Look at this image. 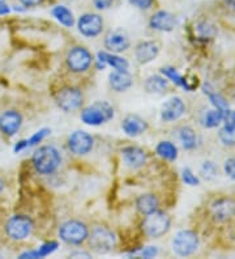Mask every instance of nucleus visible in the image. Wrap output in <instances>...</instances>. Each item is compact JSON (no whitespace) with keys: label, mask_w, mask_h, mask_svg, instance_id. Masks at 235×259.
Instances as JSON below:
<instances>
[{"label":"nucleus","mask_w":235,"mask_h":259,"mask_svg":"<svg viewBox=\"0 0 235 259\" xmlns=\"http://www.w3.org/2000/svg\"><path fill=\"white\" fill-rule=\"evenodd\" d=\"M53 16L62 24V25L71 28L75 24V19H73V13L64 6H57L51 11Z\"/></svg>","instance_id":"nucleus-28"},{"label":"nucleus","mask_w":235,"mask_h":259,"mask_svg":"<svg viewBox=\"0 0 235 259\" xmlns=\"http://www.w3.org/2000/svg\"><path fill=\"white\" fill-rule=\"evenodd\" d=\"M170 227H171V220L169 215L158 209L145 215L144 222H143V231L151 238L162 237L163 234L169 232Z\"/></svg>","instance_id":"nucleus-3"},{"label":"nucleus","mask_w":235,"mask_h":259,"mask_svg":"<svg viewBox=\"0 0 235 259\" xmlns=\"http://www.w3.org/2000/svg\"><path fill=\"white\" fill-rule=\"evenodd\" d=\"M218 138L223 146L234 147L235 146V124L232 126H223L219 130Z\"/></svg>","instance_id":"nucleus-31"},{"label":"nucleus","mask_w":235,"mask_h":259,"mask_svg":"<svg viewBox=\"0 0 235 259\" xmlns=\"http://www.w3.org/2000/svg\"><path fill=\"white\" fill-rule=\"evenodd\" d=\"M93 144L94 140L91 135L82 130H77L68 138V149L77 156L88 155L93 149Z\"/></svg>","instance_id":"nucleus-10"},{"label":"nucleus","mask_w":235,"mask_h":259,"mask_svg":"<svg viewBox=\"0 0 235 259\" xmlns=\"http://www.w3.org/2000/svg\"><path fill=\"white\" fill-rule=\"evenodd\" d=\"M182 180L185 185L188 186H199L200 185V180L190 167H184L182 170Z\"/></svg>","instance_id":"nucleus-33"},{"label":"nucleus","mask_w":235,"mask_h":259,"mask_svg":"<svg viewBox=\"0 0 235 259\" xmlns=\"http://www.w3.org/2000/svg\"><path fill=\"white\" fill-rule=\"evenodd\" d=\"M0 258H2V253H0Z\"/></svg>","instance_id":"nucleus-46"},{"label":"nucleus","mask_w":235,"mask_h":259,"mask_svg":"<svg viewBox=\"0 0 235 259\" xmlns=\"http://www.w3.org/2000/svg\"><path fill=\"white\" fill-rule=\"evenodd\" d=\"M20 2H21L25 7H35L39 6L43 0H20Z\"/></svg>","instance_id":"nucleus-42"},{"label":"nucleus","mask_w":235,"mask_h":259,"mask_svg":"<svg viewBox=\"0 0 235 259\" xmlns=\"http://www.w3.org/2000/svg\"><path fill=\"white\" fill-rule=\"evenodd\" d=\"M179 142L182 143V147L187 151H191V149L196 148L198 146V136L195 134L194 128H191L190 126H183L179 128L178 134Z\"/></svg>","instance_id":"nucleus-24"},{"label":"nucleus","mask_w":235,"mask_h":259,"mask_svg":"<svg viewBox=\"0 0 235 259\" xmlns=\"http://www.w3.org/2000/svg\"><path fill=\"white\" fill-rule=\"evenodd\" d=\"M51 133L50 128H42L39 130V131H37V133L34 134V135L31 136L30 139H28V146L31 147V146H35V144H38V143H41L42 140L46 138L49 134Z\"/></svg>","instance_id":"nucleus-34"},{"label":"nucleus","mask_w":235,"mask_h":259,"mask_svg":"<svg viewBox=\"0 0 235 259\" xmlns=\"http://www.w3.org/2000/svg\"><path fill=\"white\" fill-rule=\"evenodd\" d=\"M91 63H93V57H91L90 51L82 46H76L67 55V66L75 73L88 71Z\"/></svg>","instance_id":"nucleus-9"},{"label":"nucleus","mask_w":235,"mask_h":259,"mask_svg":"<svg viewBox=\"0 0 235 259\" xmlns=\"http://www.w3.org/2000/svg\"><path fill=\"white\" fill-rule=\"evenodd\" d=\"M161 72L165 75V77L171 80V81L174 82V84H176V85L184 88L185 91H188V92H191V91H194L195 89L194 87L188 84L187 80H185L184 77H183V76L175 70V68H174V67H163L162 70H161Z\"/></svg>","instance_id":"nucleus-26"},{"label":"nucleus","mask_w":235,"mask_h":259,"mask_svg":"<svg viewBox=\"0 0 235 259\" xmlns=\"http://www.w3.org/2000/svg\"><path fill=\"white\" fill-rule=\"evenodd\" d=\"M89 243L93 251L97 254H107L113 251L116 245V237L106 227H96L89 233Z\"/></svg>","instance_id":"nucleus-6"},{"label":"nucleus","mask_w":235,"mask_h":259,"mask_svg":"<svg viewBox=\"0 0 235 259\" xmlns=\"http://www.w3.org/2000/svg\"><path fill=\"white\" fill-rule=\"evenodd\" d=\"M105 48L109 51H111L113 54H119L123 51L128 50V48L131 46V41H129V37L127 35V33L123 32V30H114V32H110L109 34L105 37Z\"/></svg>","instance_id":"nucleus-14"},{"label":"nucleus","mask_w":235,"mask_h":259,"mask_svg":"<svg viewBox=\"0 0 235 259\" xmlns=\"http://www.w3.org/2000/svg\"><path fill=\"white\" fill-rule=\"evenodd\" d=\"M145 91L152 95H162L166 92L167 87V80L160 75H152L145 80Z\"/></svg>","instance_id":"nucleus-23"},{"label":"nucleus","mask_w":235,"mask_h":259,"mask_svg":"<svg viewBox=\"0 0 235 259\" xmlns=\"http://www.w3.org/2000/svg\"><path fill=\"white\" fill-rule=\"evenodd\" d=\"M222 122L225 126H232L235 124V110L232 109H226L223 111V118H222Z\"/></svg>","instance_id":"nucleus-37"},{"label":"nucleus","mask_w":235,"mask_h":259,"mask_svg":"<svg viewBox=\"0 0 235 259\" xmlns=\"http://www.w3.org/2000/svg\"><path fill=\"white\" fill-rule=\"evenodd\" d=\"M33 220L26 215H15L7 222L6 233L8 237L15 241H21L28 238L33 231Z\"/></svg>","instance_id":"nucleus-7"},{"label":"nucleus","mask_w":235,"mask_h":259,"mask_svg":"<svg viewBox=\"0 0 235 259\" xmlns=\"http://www.w3.org/2000/svg\"><path fill=\"white\" fill-rule=\"evenodd\" d=\"M28 140H20V142L15 146V152L16 153H17V152H21L22 149L28 148Z\"/></svg>","instance_id":"nucleus-41"},{"label":"nucleus","mask_w":235,"mask_h":259,"mask_svg":"<svg viewBox=\"0 0 235 259\" xmlns=\"http://www.w3.org/2000/svg\"><path fill=\"white\" fill-rule=\"evenodd\" d=\"M204 93L209 97L210 102H212V105H213L216 109L222 111H225L226 109H229V104H227V101H226L225 98L219 95V93L214 92V89L212 88L209 84H205V85H204Z\"/></svg>","instance_id":"nucleus-29"},{"label":"nucleus","mask_w":235,"mask_h":259,"mask_svg":"<svg viewBox=\"0 0 235 259\" xmlns=\"http://www.w3.org/2000/svg\"><path fill=\"white\" fill-rule=\"evenodd\" d=\"M71 256H85V258H89L90 255L88 253H80V251H77V253L71 254Z\"/></svg>","instance_id":"nucleus-44"},{"label":"nucleus","mask_w":235,"mask_h":259,"mask_svg":"<svg viewBox=\"0 0 235 259\" xmlns=\"http://www.w3.org/2000/svg\"><path fill=\"white\" fill-rule=\"evenodd\" d=\"M58 242L55 241H50V242L43 243L38 250H31V251H26V253L21 254L20 258H44V256L50 255L58 249Z\"/></svg>","instance_id":"nucleus-27"},{"label":"nucleus","mask_w":235,"mask_h":259,"mask_svg":"<svg viewBox=\"0 0 235 259\" xmlns=\"http://www.w3.org/2000/svg\"><path fill=\"white\" fill-rule=\"evenodd\" d=\"M106 66H111L113 68L119 71H128L129 63L127 62V59L119 57V55L110 54L106 51H100L97 55V68L104 70Z\"/></svg>","instance_id":"nucleus-20"},{"label":"nucleus","mask_w":235,"mask_h":259,"mask_svg":"<svg viewBox=\"0 0 235 259\" xmlns=\"http://www.w3.org/2000/svg\"><path fill=\"white\" fill-rule=\"evenodd\" d=\"M78 32L84 37L94 38L101 34L104 29V20L96 13H85L77 21Z\"/></svg>","instance_id":"nucleus-11"},{"label":"nucleus","mask_w":235,"mask_h":259,"mask_svg":"<svg viewBox=\"0 0 235 259\" xmlns=\"http://www.w3.org/2000/svg\"><path fill=\"white\" fill-rule=\"evenodd\" d=\"M31 162L37 173L49 176L58 170V167L62 164V156L55 147L43 146L34 152Z\"/></svg>","instance_id":"nucleus-1"},{"label":"nucleus","mask_w":235,"mask_h":259,"mask_svg":"<svg viewBox=\"0 0 235 259\" xmlns=\"http://www.w3.org/2000/svg\"><path fill=\"white\" fill-rule=\"evenodd\" d=\"M185 113V105L180 97L169 98L161 109V118L163 122H174L182 118Z\"/></svg>","instance_id":"nucleus-13"},{"label":"nucleus","mask_w":235,"mask_h":259,"mask_svg":"<svg viewBox=\"0 0 235 259\" xmlns=\"http://www.w3.org/2000/svg\"><path fill=\"white\" fill-rule=\"evenodd\" d=\"M222 118L223 111L218 110V109H213V110H209L205 113L203 123L207 128H214V127L219 126V124L222 123Z\"/></svg>","instance_id":"nucleus-30"},{"label":"nucleus","mask_w":235,"mask_h":259,"mask_svg":"<svg viewBox=\"0 0 235 259\" xmlns=\"http://www.w3.org/2000/svg\"><path fill=\"white\" fill-rule=\"evenodd\" d=\"M122 157L124 164L132 169H138L147 162V153L143 148L136 146L125 147L122 149Z\"/></svg>","instance_id":"nucleus-17"},{"label":"nucleus","mask_w":235,"mask_h":259,"mask_svg":"<svg viewBox=\"0 0 235 259\" xmlns=\"http://www.w3.org/2000/svg\"><path fill=\"white\" fill-rule=\"evenodd\" d=\"M198 30H199V33L203 35V37H212V35H214V33H216V29H214V26L209 25L208 22L199 24Z\"/></svg>","instance_id":"nucleus-36"},{"label":"nucleus","mask_w":235,"mask_h":259,"mask_svg":"<svg viewBox=\"0 0 235 259\" xmlns=\"http://www.w3.org/2000/svg\"><path fill=\"white\" fill-rule=\"evenodd\" d=\"M160 53V46L154 41H144L136 46L135 57L140 64L151 63L158 57Z\"/></svg>","instance_id":"nucleus-19"},{"label":"nucleus","mask_w":235,"mask_h":259,"mask_svg":"<svg viewBox=\"0 0 235 259\" xmlns=\"http://www.w3.org/2000/svg\"><path fill=\"white\" fill-rule=\"evenodd\" d=\"M22 115L17 110H7L0 115V131L6 136L16 135L21 128Z\"/></svg>","instance_id":"nucleus-12"},{"label":"nucleus","mask_w":235,"mask_h":259,"mask_svg":"<svg viewBox=\"0 0 235 259\" xmlns=\"http://www.w3.org/2000/svg\"><path fill=\"white\" fill-rule=\"evenodd\" d=\"M129 3L133 7L140 8V10H149L153 6L154 0H129Z\"/></svg>","instance_id":"nucleus-38"},{"label":"nucleus","mask_w":235,"mask_h":259,"mask_svg":"<svg viewBox=\"0 0 235 259\" xmlns=\"http://www.w3.org/2000/svg\"><path fill=\"white\" fill-rule=\"evenodd\" d=\"M55 101H57V105L63 111L71 113V111L77 110L81 106L82 101H84V96H82V92L78 88L66 87V88H62L57 93Z\"/></svg>","instance_id":"nucleus-8"},{"label":"nucleus","mask_w":235,"mask_h":259,"mask_svg":"<svg viewBox=\"0 0 235 259\" xmlns=\"http://www.w3.org/2000/svg\"><path fill=\"white\" fill-rule=\"evenodd\" d=\"M81 120L89 126H101L114 118V108L106 101H97L85 108L80 115Z\"/></svg>","instance_id":"nucleus-2"},{"label":"nucleus","mask_w":235,"mask_h":259,"mask_svg":"<svg viewBox=\"0 0 235 259\" xmlns=\"http://www.w3.org/2000/svg\"><path fill=\"white\" fill-rule=\"evenodd\" d=\"M156 152L160 157L165 158L167 161H175L178 158V148L174 143L169 142V140L158 143L156 147Z\"/></svg>","instance_id":"nucleus-25"},{"label":"nucleus","mask_w":235,"mask_h":259,"mask_svg":"<svg viewBox=\"0 0 235 259\" xmlns=\"http://www.w3.org/2000/svg\"><path fill=\"white\" fill-rule=\"evenodd\" d=\"M212 215L214 220L219 223L227 222L235 216V200L230 198H222L212 204Z\"/></svg>","instance_id":"nucleus-15"},{"label":"nucleus","mask_w":235,"mask_h":259,"mask_svg":"<svg viewBox=\"0 0 235 259\" xmlns=\"http://www.w3.org/2000/svg\"><path fill=\"white\" fill-rule=\"evenodd\" d=\"M59 237L68 245H81L88 240L89 229L80 220H68L60 225Z\"/></svg>","instance_id":"nucleus-4"},{"label":"nucleus","mask_w":235,"mask_h":259,"mask_svg":"<svg viewBox=\"0 0 235 259\" xmlns=\"http://www.w3.org/2000/svg\"><path fill=\"white\" fill-rule=\"evenodd\" d=\"M3 190H4V181L3 178L0 177V194L3 193Z\"/></svg>","instance_id":"nucleus-45"},{"label":"nucleus","mask_w":235,"mask_h":259,"mask_svg":"<svg viewBox=\"0 0 235 259\" xmlns=\"http://www.w3.org/2000/svg\"><path fill=\"white\" fill-rule=\"evenodd\" d=\"M122 130L124 131L125 135L136 138V136H140L141 134H144L147 131L148 123L144 118L138 117L136 114H129L123 119Z\"/></svg>","instance_id":"nucleus-18"},{"label":"nucleus","mask_w":235,"mask_h":259,"mask_svg":"<svg viewBox=\"0 0 235 259\" xmlns=\"http://www.w3.org/2000/svg\"><path fill=\"white\" fill-rule=\"evenodd\" d=\"M200 241L194 231L184 229L179 231L172 238V251L178 256H190L198 251Z\"/></svg>","instance_id":"nucleus-5"},{"label":"nucleus","mask_w":235,"mask_h":259,"mask_svg":"<svg viewBox=\"0 0 235 259\" xmlns=\"http://www.w3.org/2000/svg\"><path fill=\"white\" fill-rule=\"evenodd\" d=\"M149 25L158 32H171L176 25V19L172 13L167 11H158L151 17Z\"/></svg>","instance_id":"nucleus-16"},{"label":"nucleus","mask_w":235,"mask_h":259,"mask_svg":"<svg viewBox=\"0 0 235 259\" xmlns=\"http://www.w3.org/2000/svg\"><path fill=\"white\" fill-rule=\"evenodd\" d=\"M109 84L115 92H125L133 84V77L128 71L115 70L109 75Z\"/></svg>","instance_id":"nucleus-21"},{"label":"nucleus","mask_w":235,"mask_h":259,"mask_svg":"<svg viewBox=\"0 0 235 259\" xmlns=\"http://www.w3.org/2000/svg\"><path fill=\"white\" fill-rule=\"evenodd\" d=\"M157 254H158V249L156 246H148L141 251V256L144 258H153Z\"/></svg>","instance_id":"nucleus-39"},{"label":"nucleus","mask_w":235,"mask_h":259,"mask_svg":"<svg viewBox=\"0 0 235 259\" xmlns=\"http://www.w3.org/2000/svg\"><path fill=\"white\" fill-rule=\"evenodd\" d=\"M200 173L205 180L212 181L217 177L218 174V167L213 161H205L200 167Z\"/></svg>","instance_id":"nucleus-32"},{"label":"nucleus","mask_w":235,"mask_h":259,"mask_svg":"<svg viewBox=\"0 0 235 259\" xmlns=\"http://www.w3.org/2000/svg\"><path fill=\"white\" fill-rule=\"evenodd\" d=\"M10 11V6L4 3V0H0V15H8Z\"/></svg>","instance_id":"nucleus-43"},{"label":"nucleus","mask_w":235,"mask_h":259,"mask_svg":"<svg viewBox=\"0 0 235 259\" xmlns=\"http://www.w3.org/2000/svg\"><path fill=\"white\" fill-rule=\"evenodd\" d=\"M136 208L143 215H148L158 208V199L154 194H143L136 199Z\"/></svg>","instance_id":"nucleus-22"},{"label":"nucleus","mask_w":235,"mask_h":259,"mask_svg":"<svg viewBox=\"0 0 235 259\" xmlns=\"http://www.w3.org/2000/svg\"><path fill=\"white\" fill-rule=\"evenodd\" d=\"M113 3L114 0H94V6L97 7L98 10H107Z\"/></svg>","instance_id":"nucleus-40"},{"label":"nucleus","mask_w":235,"mask_h":259,"mask_svg":"<svg viewBox=\"0 0 235 259\" xmlns=\"http://www.w3.org/2000/svg\"><path fill=\"white\" fill-rule=\"evenodd\" d=\"M223 170H225V174L227 177L235 181V157H230L226 160L225 164H223Z\"/></svg>","instance_id":"nucleus-35"}]
</instances>
